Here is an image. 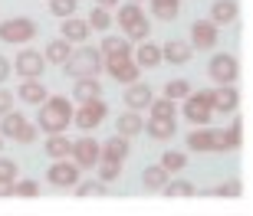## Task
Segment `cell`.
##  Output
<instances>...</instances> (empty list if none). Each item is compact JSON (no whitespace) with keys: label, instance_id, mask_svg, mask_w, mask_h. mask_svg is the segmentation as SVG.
I'll use <instances>...</instances> for the list:
<instances>
[{"label":"cell","instance_id":"f35d334b","mask_svg":"<svg viewBox=\"0 0 253 216\" xmlns=\"http://www.w3.org/2000/svg\"><path fill=\"white\" fill-rule=\"evenodd\" d=\"M76 7H79V0H49V13L53 17H73L76 13Z\"/></svg>","mask_w":253,"mask_h":216},{"label":"cell","instance_id":"d590c367","mask_svg":"<svg viewBox=\"0 0 253 216\" xmlns=\"http://www.w3.org/2000/svg\"><path fill=\"white\" fill-rule=\"evenodd\" d=\"M131 46H135V43H128L125 36H105L99 53H102V56H112V53H125V49H131Z\"/></svg>","mask_w":253,"mask_h":216},{"label":"cell","instance_id":"d6986e66","mask_svg":"<svg viewBox=\"0 0 253 216\" xmlns=\"http://www.w3.org/2000/svg\"><path fill=\"white\" fill-rule=\"evenodd\" d=\"M141 131H148V138H155V141H171L174 138V131H178V122L174 118H158V115H148V122H145V128Z\"/></svg>","mask_w":253,"mask_h":216},{"label":"cell","instance_id":"7bdbcfd3","mask_svg":"<svg viewBox=\"0 0 253 216\" xmlns=\"http://www.w3.org/2000/svg\"><path fill=\"white\" fill-rule=\"evenodd\" d=\"M0 180H17V160L0 157Z\"/></svg>","mask_w":253,"mask_h":216},{"label":"cell","instance_id":"8fae6325","mask_svg":"<svg viewBox=\"0 0 253 216\" xmlns=\"http://www.w3.org/2000/svg\"><path fill=\"white\" fill-rule=\"evenodd\" d=\"M79 174H83V170L76 167L69 157H59V160H53V167L46 170V180L53 184V187H59V190H69V187H76V184L83 180Z\"/></svg>","mask_w":253,"mask_h":216},{"label":"cell","instance_id":"277c9868","mask_svg":"<svg viewBox=\"0 0 253 216\" xmlns=\"http://www.w3.org/2000/svg\"><path fill=\"white\" fill-rule=\"evenodd\" d=\"M102 69L112 75L119 85L138 82V75H141V69L135 66V59H131V49H125V53H112V56H102Z\"/></svg>","mask_w":253,"mask_h":216},{"label":"cell","instance_id":"1f68e13d","mask_svg":"<svg viewBox=\"0 0 253 216\" xmlns=\"http://www.w3.org/2000/svg\"><path fill=\"white\" fill-rule=\"evenodd\" d=\"M122 30H125V39H128V43H141V39L151 36V23L145 17L135 20V23H128V27H122Z\"/></svg>","mask_w":253,"mask_h":216},{"label":"cell","instance_id":"9c48e42d","mask_svg":"<svg viewBox=\"0 0 253 216\" xmlns=\"http://www.w3.org/2000/svg\"><path fill=\"white\" fill-rule=\"evenodd\" d=\"M188 151H194V154H224L220 131H214L211 124H197L194 131L188 134Z\"/></svg>","mask_w":253,"mask_h":216},{"label":"cell","instance_id":"5b68a950","mask_svg":"<svg viewBox=\"0 0 253 216\" xmlns=\"http://www.w3.org/2000/svg\"><path fill=\"white\" fill-rule=\"evenodd\" d=\"M184 102V118H188L191 124H211L214 122V105H211V89H201V92H194L191 89L188 98H181Z\"/></svg>","mask_w":253,"mask_h":216},{"label":"cell","instance_id":"4dcf8cb0","mask_svg":"<svg viewBox=\"0 0 253 216\" xmlns=\"http://www.w3.org/2000/svg\"><path fill=\"white\" fill-rule=\"evenodd\" d=\"M92 30H99V33H109L112 30V10H105V7H92V13H89V20H85Z\"/></svg>","mask_w":253,"mask_h":216},{"label":"cell","instance_id":"7c38bea8","mask_svg":"<svg viewBox=\"0 0 253 216\" xmlns=\"http://www.w3.org/2000/svg\"><path fill=\"white\" fill-rule=\"evenodd\" d=\"M217 39H220V27L217 23H211V20L191 23V46L194 49H214Z\"/></svg>","mask_w":253,"mask_h":216},{"label":"cell","instance_id":"9a60e30c","mask_svg":"<svg viewBox=\"0 0 253 216\" xmlns=\"http://www.w3.org/2000/svg\"><path fill=\"white\" fill-rule=\"evenodd\" d=\"M59 33H63V39H69L73 46H83L85 39L92 36V27L73 13V17H63V23H59Z\"/></svg>","mask_w":253,"mask_h":216},{"label":"cell","instance_id":"7402d4cb","mask_svg":"<svg viewBox=\"0 0 253 216\" xmlns=\"http://www.w3.org/2000/svg\"><path fill=\"white\" fill-rule=\"evenodd\" d=\"M13 95H17L20 102H27V105H40L49 92H46V85L40 82V79H23V82H20V89Z\"/></svg>","mask_w":253,"mask_h":216},{"label":"cell","instance_id":"ab89813d","mask_svg":"<svg viewBox=\"0 0 253 216\" xmlns=\"http://www.w3.org/2000/svg\"><path fill=\"white\" fill-rule=\"evenodd\" d=\"M95 167H99V180H102V184H112V180H119V174H122V164H112V160H99Z\"/></svg>","mask_w":253,"mask_h":216},{"label":"cell","instance_id":"83f0119b","mask_svg":"<svg viewBox=\"0 0 253 216\" xmlns=\"http://www.w3.org/2000/svg\"><path fill=\"white\" fill-rule=\"evenodd\" d=\"M220 148L227 151H240L244 148V118H237L234 128H227V131H220Z\"/></svg>","mask_w":253,"mask_h":216},{"label":"cell","instance_id":"f6af8a7d","mask_svg":"<svg viewBox=\"0 0 253 216\" xmlns=\"http://www.w3.org/2000/svg\"><path fill=\"white\" fill-rule=\"evenodd\" d=\"M10 72H13V66H10V59L7 56H0V85L10 79Z\"/></svg>","mask_w":253,"mask_h":216},{"label":"cell","instance_id":"f546056e","mask_svg":"<svg viewBox=\"0 0 253 216\" xmlns=\"http://www.w3.org/2000/svg\"><path fill=\"white\" fill-rule=\"evenodd\" d=\"M148 3L158 20H174L181 13V0H148Z\"/></svg>","mask_w":253,"mask_h":216},{"label":"cell","instance_id":"e0dca14e","mask_svg":"<svg viewBox=\"0 0 253 216\" xmlns=\"http://www.w3.org/2000/svg\"><path fill=\"white\" fill-rule=\"evenodd\" d=\"M131 59L138 69H155L161 66V46H155L151 39H141L138 46H131Z\"/></svg>","mask_w":253,"mask_h":216},{"label":"cell","instance_id":"603a6c76","mask_svg":"<svg viewBox=\"0 0 253 216\" xmlns=\"http://www.w3.org/2000/svg\"><path fill=\"white\" fill-rule=\"evenodd\" d=\"M141 128H145V118H141V112H125L115 118V134H122V138H135V134H141Z\"/></svg>","mask_w":253,"mask_h":216},{"label":"cell","instance_id":"8992f818","mask_svg":"<svg viewBox=\"0 0 253 216\" xmlns=\"http://www.w3.org/2000/svg\"><path fill=\"white\" fill-rule=\"evenodd\" d=\"M40 33V27L30 17H10L0 23V39L3 43H33Z\"/></svg>","mask_w":253,"mask_h":216},{"label":"cell","instance_id":"e575fe53","mask_svg":"<svg viewBox=\"0 0 253 216\" xmlns=\"http://www.w3.org/2000/svg\"><path fill=\"white\" fill-rule=\"evenodd\" d=\"M161 167L168 170V174H178V170L188 167V154H181V151H165V154H161Z\"/></svg>","mask_w":253,"mask_h":216},{"label":"cell","instance_id":"4fadbf2b","mask_svg":"<svg viewBox=\"0 0 253 216\" xmlns=\"http://www.w3.org/2000/svg\"><path fill=\"white\" fill-rule=\"evenodd\" d=\"M211 105H214V115H230L240 108V92L234 85H217V89H211Z\"/></svg>","mask_w":253,"mask_h":216},{"label":"cell","instance_id":"bcb514c9","mask_svg":"<svg viewBox=\"0 0 253 216\" xmlns=\"http://www.w3.org/2000/svg\"><path fill=\"white\" fill-rule=\"evenodd\" d=\"M13 184L17 180H0V197H13Z\"/></svg>","mask_w":253,"mask_h":216},{"label":"cell","instance_id":"836d02e7","mask_svg":"<svg viewBox=\"0 0 253 216\" xmlns=\"http://www.w3.org/2000/svg\"><path fill=\"white\" fill-rule=\"evenodd\" d=\"M165 95H168L171 102H181V98L191 95V82L188 79H168V82H165Z\"/></svg>","mask_w":253,"mask_h":216},{"label":"cell","instance_id":"681fc988","mask_svg":"<svg viewBox=\"0 0 253 216\" xmlns=\"http://www.w3.org/2000/svg\"><path fill=\"white\" fill-rule=\"evenodd\" d=\"M135 3H141V0H135Z\"/></svg>","mask_w":253,"mask_h":216},{"label":"cell","instance_id":"52a82bcc","mask_svg":"<svg viewBox=\"0 0 253 216\" xmlns=\"http://www.w3.org/2000/svg\"><path fill=\"white\" fill-rule=\"evenodd\" d=\"M207 75L214 79L217 85H234L240 79V59L234 53H217L211 59V66H207Z\"/></svg>","mask_w":253,"mask_h":216},{"label":"cell","instance_id":"5bb4252c","mask_svg":"<svg viewBox=\"0 0 253 216\" xmlns=\"http://www.w3.org/2000/svg\"><path fill=\"white\" fill-rule=\"evenodd\" d=\"M43 66H46V59L37 49H20L17 53V75H23V79H40Z\"/></svg>","mask_w":253,"mask_h":216},{"label":"cell","instance_id":"2e32d148","mask_svg":"<svg viewBox=\"0 0 253 216\" xmlns=\"http://www.w3.org/2000/svg\"><path fill=\"white\" fill-rule=\"evenodd\" d=\"M191 56H194V46L184 39H168L161 46V62H171V66H188Z\"/></svg>","mask_w":253,"mask_h":216},{"label":"cell","instance_id":"b9f144b4","mask_svg":"<svg viewBox=\"0 0 253 216\" xmlns=\"http://www.w3.org/2000/svg\"><path fill=\"white\" fill-rule=\"evenodd\" d=\"M13 197H27V200L40 197V184L37 180H17L13 184Z\"/></svg>","mask_w":253,"mask_h":216},{"label":"cell","instance_id":"7a4b0ae2","mask_svg":"<svg viewBox=\"0 0 253 216\" xmlns=\"http://www.w3.org/2000/svg\"><path fill=\"white\" fill-rule=\"evenodd\" d=\"M66 75H73V79H83V75H99L102 72V53L95 46H85L83 49H73V56L66 59Z\"/></svg>","mask_w":253,"mask_h":216},{"label":"cell","instance_id":"c3c4849f","mask_svg":"<svg viewBox=\"0 0 253 216\" xmlns=\"http://www.w3.org/2000/svg\"><path fill=\"white\" fill-rule=\"evenodd\" d=\"M0 151H3V134H0Z\"/></svg>","mask_w":253,"mask_h":216},{"label":"cell","instance_id":"d6a6232c","mask_svg":"<svg viewBox=\"0 0 253 216\" xmlns=\"http://www.w3.org/2000/svg\"><path fill=\"white\" fill-rule=\"evenodd\" d=\"M165 197H197V187L188 184V180H168L165 187H161Z\"/></svg>","mask_w":253,"mask_h":216},{"label":"cell","instance_id":"3957f363","mask_svg":"<svg viewBox=\"0 0 253 216\" xmlns=\"http://www.w3.org/2000/svg\"><path fill=\"white\" fill-rule=\"evenodd\" d=\"M0 134H3V141H17V144H33L37 141V128L30 118H23L20 112L10 108L7 115H0Z\"/></svg>","mask_w":253,"mask_h":216},{"label":"cell","instance_id":"4316f807","mask_svg":"<svg viewBox=\"0 0 253 216\" xmlns=\"http://www.w3.org/2000/svg\"><path fill=\"white\" fill-rule=\"evenodd\" d=\"M145 17V10H141V3H135V0H125V3H119L115 7V23L119 27H128V23H135V20H141Z\"/></svg>","mask_w":253,"mask_h":216},{"label":"cell","instance_id":"ba28073f","mask_svg":"<svg viewBox=\"0 0 253 216\" xmlns=\"http://www.w3.org/2000/svg\"><path fill=\"white\" fill-rule=\"evenodd\" d=\"M105 115H109V105L102 98H92V102H79V108H73V122L76 128L92 131V128H99L105 122Z\"/></svg>","mask_w":253,"mask_h":216},{"label":"cell","instance_id":"ac0fdd59","mask_svg":"<svg viewBox=\"0 0 253 216\" xmlns=\"http://www.w3.org/2000/svg\"><path fill=\"white\" fill-rule=\"evenodd\" d=\"M128 157V138L112 134L105 144H99V160H112V164H125Z\"/></svg>","mask_w":253,"mask_h":216},{"label":"cell","instance_id":"8d00e7d4","mask_svg":"<svg viewBox=\"0 0 253 216\" xmlns=\"http://www.w3.org/2000/svg\"><path fill=\"white\" fill-rule=\"evenodd\" d=\"M76 193L79 197H105L109 193V184H102V180H85V184H76Z\"/></svg>","mask_w":253,"mask_h":216},{"label":"cell","instance_id":"7dc6e473","mask_svg":"<svg viewBox=\"0 0 253 216\" xmlns=\"http://www.w3.org/2000/svg\"><path fill=\"white\" fill-rule=\"evenodd\" d=\"M122 0H95V7H105V10H115Z\"/></svg>","mask_w":253,"mask_h":216},{"label":"cell","instance_id":"cb8c5ba5","mask_svg":"<svg viewBox=\"0 0 253 216\" xmlns=\"http://www.w3.org/2000/svg\"><path fill=\"white\" fill-rule=\"evenodd\" d=\"M151 98H155V95H151V89L145 82H131L128 92H125V105H128L131 112H145Z\"/></svg>","mask_w":253,"mask_h":216},{"label":"cell","instance_id":"ee69618b","mask_svg":"<svg viewBox=\"0 0 253 216\" xmlns=\"http://www.w3.org/2000/svg\"><path fill=\"white\" fill-rule=\"evenodd\" d=\"M13 102H17V95L10 92V89H0V115H7L13 108Z\"/></svg>","mask_w":253,"mask_h":216},{"label":"cell","instance_id":"44dd1931","mask_svg":"<svg viewBox=\"0 0 253 216\" xmlns=\"http://www.w3.org/2000/svg\"><path fill=\"white\" fill-rule=\"evenodd\" d=\"M237 17H240V3L237 0H217L211 7V23H217V27L237 23Z\"/></svg>","mask_w":253,"mask_h":216},{"label":"cell","instance_id":"60d3db41","mask_svg":"<svg viewBox=\"0 0 253 216\" xmlns=\"http://www.w3.org/2000/svg\"><path fill=\"white\" fill-rule=\"evenodd\" d=\"M211 193L214 197H244V184L240 180H227V184H217Z\"/></svg>","mask_w":253,"mask_h":216},{"label":"cell","instance_id":"f1b7e54d","mask_svg":"<svg viewBox=\"0 0 253 216\" xmlns=\"http://www.w3.org/2000/svg\"><path fill=\"white\" fill-rule=\"evenodd\" d=\"M69 151H73V141H69L63 131H56V134H49V138H46V154H49L53 160L69 157Z\"/></svg>","mask_w":253,"mask_h":216},{"label":"cell","instance_id":"d4e9b609","mask_svg":"<svg viewBox=\"0 0 253 216\" xmlns=\"http://www.w3.org/2000/svg\"><path fill=\"white\" fill-rule=\"evenodd\" d=\"M171 180V174L161 164H151V167H145V174H141V187L148 190V193H161V187Z\"/></svg>","mask_w":253,"mask_h":216},{"label":"cell","instance_id":"ffe728a7","mask_svg":"<svg viewBox=\"0 0 253 216\" xmlns=\"http://www.w3.org/2000/svg\"><path fill=\"white\" fill-rule=\"evenodd\" d=\"M73 98H76V102H92V98H102V82H99L95 75H83V79H76Z\"/></svg>","mask_w":253,"mask_h":216},{"label":"cell","instance_id":"74e56055","mask_svg":"<svg viewBox=\"0 0 253 216\" xmlns=\"http://www.w3.org/2000/svg\"><path fill=\"white\" fill-rule=\"evenodd\" d=\"M148 115H158V118H174V102L168 95L165 98H151L148 102Z\"/></svg>","mask_w":253,"mask_h":216},{"label":"cell","instance_id":"6da1fadb","mask_svg":"<svg viewBox=\"0 0 253 216\" xmlns=\"http://www.w3.org/2000/svg\"><path fill=\"white\" fill-rule=\"evenodd\" d=\"M37 108H40L37 112V128H43L46 134L66 131L69 122H73V102H69L66 95H46Z\"/></svg>","mask_w":253,"mask_h":216},{"label":"cell","instance_id":"30bf717a","mask_svg":"<svg viewBox=\"0 0 253 216\" xmlns=\"http://www.w3.org/2000/svg\"><path fill=\"white\" fill-rule=\"evenodd\" d=\"M69 157H73V164H76L79 170H92L95 164H99V141H95L92 134L85 131L83 138H76V141H73Z\"/></svg>","mask_w":253,"mask_h":216},{"label":"cell","instance_id":"484cf974","mask_svg":"<svg viewBox=\"0 0 253 216\" xmlns=\"http://www.w3.org/2000/svg\"><path fill=\"white\" fill-rule=\"evenodd\" d=\"M73 56V43L69 39H53V43H46V53H43V59L46 62H53V66H66V59Z\"/></svg>","mask_w":253,"mask_h":216}]
</instances>
